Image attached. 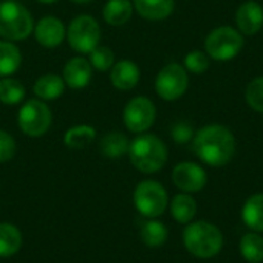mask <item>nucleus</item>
Listing matches in <instances>:
<instances>
[{
    "label": "nucleus",
    "instance_id": "nucleus-1",
    "mask_svg": "<svg viewBox=\"0 0 263 263\" xmlns=\"http://www.w3.org/2000/svg\"><path fill=\"white\" fill-rule=\"evenodd\" d=\"M193 149L205 165L222 168L228 165L236 154V137L227 126L211 123L194 134Z\"/></svg>",
    "mask_w": 263,
    "mask_h": 263
},
{
    "label": "nucleus",
    "instance_id": "nucleus-2",
    "mask_svg": "<svg viewBox=\"0 0 263 263\" xmlns=\"http://www.w3.org/2000/svg\"><path fill=\"white\" fill-rule=\"evenodd\" d=\"M128 156L131 165L137 171L143 174H154L166 165L168 148L157 136L142 133L129 142Z\"/></svg>",
    "mask_w": 263,
    "mask_h": 263
},
{
    "label": "nucleus",
    "instance_id": "nucleus-3",
    "mask_svg": "<svg viewBox=\"0 0 263 263\" xmlns=\"http://www.w3.org/2000/svg\"><path fill=\"white\" fill-rule=\"evenodd\" d=\"M186 251L197 259H213L223 248V234L211 222L197 220L190 222L182 234Z\"/></svg>",
    "mask_w": 263,
    "mask_h": 263
},
{
    "label": "nucleus",
    "instance_id": "nucleus-4",
    "mask_svg": "<svg viewBox=\"0 0 263 263\" xmlns=\"http://www.w3.org/2000/svg\"><path fill=\"white\" fill-rule=\"evenodd\" d=\"M34 29V18L29 9L15 2H0V37L9 42H20L28 39Z\"/></svg>",
    "mask_w": 263,
    "mask_h": 263
},
{
    "label": "nucleus",
    "instance_id": "nucleus-5",
    "mask_svg": "<svg viewBox=\"0 0 263 263\" xmlns=\"http://www.w3.org/2000/svg\"><path fill=\"white\" fill-rule=\"evenodd\" d=\"M133 202L142 217L157 219L166 211L170 205V197L160 182L146 179L137 183V186L134 188Z\"/></svg>",
    "mask_w": 263,
    "mask_h": 263
},
{
    "label": "nucleus",
    "instance_id": "nucleus-6",
    "mask_svg": "<svg viewBox=\"0 0 263 263\" xmlns=\"http://www.w3.org/2000/svg\"><path fill=\"white\" fill-rule=\"evenodd\" d=\"M17 123L20 131L28 137L45 136L52 125V112L46 102L40 99L26 100L17 114Z\"/></svg>",
    "mask_w": 263,
    "mask_h": 263
},
{
    "label": "nucleus",
    "instance_id": "nucleus-7",
    "mask_svg": "<svg viewBox=\"0 0 263 263\" xmlns=\"http://www.w3.org/2000/svg\"><path fill=\"white\" fill-rule=\"evenodd\" d=\"M102 29L99 22L88 14L74 17L66 28V39L69 46L79 54H89L99 46Z\"/></svg>",
    "mask_w": 263,
    "mask_h": 263
},
{
    "label": "nucleus",
    "instance_id": "nucleus-8",
    "mask_svg": "<svg viewBox=\"0 0 263 263\" xmlns=\"http://www.w3.org/2000/svg\"><path fill=\"white\" fill-rule=\"evenodd\" d=\"M243 48L242 32L233 26H219L205 39V51L208 57L217 62L234 59Z\"/></svg>",
    "mask_w": 263,
    "mask_h": 263
},
{
    "label": "nucleus",
    "instance_id": "nucleus-9",
    "mask_svg": "<svg viewBox=\"0 0 263 263\" xmlns=\"http://www.w3.org/2000/svg\"><path fill=\"white\" fill-rule=\"evenodd\" d=\"M188 83L190 77L185 66L179 63H168L159 71L154 86L160 99L166 102H174L186 92Z\"/></svg>",
    "mask_w": 263,
    "mask_h": 263
},
{
    "label": "nucleus",
    "instance_id": "nucleus-10",
    "mask_svg": "<svg viewBox=\"0 0 263 263\" xmlns=\"http://www.w3.org/2000/svg\"><path fill=\"white\" fill-rule=\"evenodd\" d=\"M156 105L145 96L131 99L123 109V123L128 131L134 134L146 133L156 122Z\"/></svg>",
    "mask_w": 263,
    "mask_h": 263
},
{
    "label": "nucleus",
    "instance_id": "nucleus-11",
    "mask_svg": "<svg viewBox=\"0 0 263 263\" xmlns=\"http://www.w3.org/2000/svg\"><path fill=\"white\" fill-rule=\"evenodd\" d=\"M171 179H173L174 186L186 194L200 193L208 183L206 171L199 163H194V162L177 163L173 168Z\"/></svg>",
    "mask_w": 263,
    "mask_h": 263
},
{
    "label": "nucleus",
    "instance_id": "nucleus-12",
    "mask_svg": "<svg viewBox=\"0 0 263 263\" xmlns=\"http://www.w3.org/2000/svg\"><path fill=\"white\" fill-rule=\"evenodd\" d=\"M32 34L39 45L51 49L62 45V42L66 39V28L60 18L54 15H46L34 23Z\"/></svg>",
    "mask_w": 263,
    "mask_h": 263
},
{
    "label": "nucleus",
    "instance_id": "nucleus-13",
    "mask_svg": "<svg viewBox=\"0 0 263 263\" xmlns=\"http://www.w3.org/2000/svg\"><path fill=\"white\" fill-rule=\"evenodd\" d=\"M92 66L85 57H72L63 66L62 79L71 89H83L92 79Z\"/></svg>",
    "mask_w": 263,
    "mask_h": 263
},
{
    "label": "nucleus",
    "instance_id": "nucleus-14",
    "mask_svg": "<svg viewBox=\"0 0 263 263\" xmlns=\"http://www.w3.org/2000/svg\"><path fill=\"white\" fill-rule=\"evenodd\" d=\"M237 29L245 35L257 34L263 26V8L256 0H247L236 12Z\"/></svg>",
    "mask_w": 263,
    "mask_h": 263
},
{
    "label": "nucleus",
    "instance_id": "nucleus-15",
    "mask_svg": "<svg viewBox=\"0 0 263 263\" xmlns=\"http://www.w3.org/2000/svg\"><path fill=\"white\" fill-rule=\"evenodd\" d=\"M109 80L114 88L120 91H129L137 86L140 80V68L133 60L123 59L112 65Z\"/></svg>",
    "mask_w": 263,
    "mask_h": 263
},
{
    "label": "nucleus",
    "instance_id": "nucleus-16",
    "mask_svg": "<svg viewBox=\"0 0 263 263\" xmlns=\"http://www.w3.org/2000/svg\"><path fill=\"white\" fill-rule=\"evenodd\" d=\"M65 88H66V85H65L62 76L48 72V74L40 76L34 82L32 91L37 99H40L43 102H51V100H57L65 92Z\"/></svg>",
    "mask_w": 263,
    "mask_h": 263
},
{
    "label": "nucleus",
    "instance_id": "nucleus-17",
    "mask_svg": "<svg viewBox=\"0 0 263 263\" xmlns=\"http://www.w3.org/2000/svg\"><path fill=\"white\" fill-rule=\"evenodd\" d=\"M168 206L173 219L180 225H188L190 222L194 220L197 214V202L193 197V194L179 193L173 197Z\"/></svg>",
    "mask_w": 263,
    "mask_h": 263
},
{
    "label": "nucleus",
    "instance_id": "nucleus-18",
    "mask_svg": "<svg viewBox=\"0 0 263 263\" xmlns=\"http://www.w3.org/2000/svg\"><path fill=\"white\" fill-rule=\"evenodd\" d=\"M134 9L146 20H163L174 11V0H134Z\"/></svg>",
    "mask_w": 263,
    "mask_h": 263
},
{
    "label": "nucleus",
    "instance_id": "nucleus-19",
    "mask_svg": "<svg viewBox=\"0 0 263 263\" xmlns=\"http://www.w3.org/2000/svg\"><path fill=\"white\" fill-rule=\"evenodd\" d=\"M242 220L254 233H263V193L253 194L242 206Z\"/></svg>",
    "mask_w": 263,
    "mask_h": 263
},
{
    "label": "nucleus",
    "instance_id": "nucleus-20",
    "mask_svg": "<svg viewBox=\"0 0 263 263\" xmlns=\"http://www.w3.org/2000/svg\"><path fill=\"white\" fill-rule=\"evenodd\" d=\"M22 245V231L9 222H0V259H9L15 256Z\"/></svg>",
    "mask_w": 263,
    "mask_h": 263
},
{
    "label": "nucleus",
    "instance_id": "nucleus-21",
    "mask_svg": "<svg viewBox=\"0 0 263 263\" xmlns=\"http://www.w3.org/2000/svg\"><path fill=\"white\" fill-rule=\"evenodd\" d=\"M134 5L129 0H108L103 6V18L111 26H123L133 17Z\"/></svg>",
    "mask_w": 263,
    "mask_h": 263
},
{
    "label": "nucleus",
    "instance_id": "nucleus-22",
    "mask_svg": "<svg viewBox=\"0 0 263 263\" xmlns=\"http://www.w3.org/2000/svg\"><path fill=\"white\" fill-rule=\"evenodd\" d=\"M99 149L106 159H120L122 156L128 154L129 140L123 133L111 131L100 139Z\"/></svg>",
    "mask_w": 263,
    "mask_h": 263
},
{
    "label": "nucleus",
    "instance_id": "nucleus-23",
    "mask_svg": "<svg viewBox=\"0 0 263 263\" xmlns=\"http://www.w3.org/2000/svg\"><path fill=\"white\" fill-rule=\"evenodd\" d=\"M140 240L148 248L163 247L168 240V228L157 219H146L140 227Z\"/></svg>",
    "mask_w": 263,
    "mask_h": 263
},
{
    "label": "nucleus",
    "instance_id": "nucleus-24",
    "mask_svg": "<svg viewBox=\"0 0 263 263\" xmlns=\"http://www.w3.org/2000/svg\"><path fill=\"white\" fill-rule=\"evenodd\" d=\"M22 65V52L14 42L0 40V79L11 77Z\"/></svg>",
    "mask_w": 263,
    "mask_h": 263
},
{
    "label": "nucleus",
    "instance_id": "nucleus-25",
    "mask_svg": "<svg viewBox=\"0 0 263 263\" xmlns=\"http://www.w3.org/2000/svg\"><path fill=\"white\" fill-rule=\"evenodd\" d=\"M96 137H97L96 128L83 123V125L71 126L63 136V143L69 149H83L89 146L96 140Z\"/></svg>",
    "mask_w": 263,
    "mask_h": 263
},
{
    "label": "nucleus",
    "instance_id": "nucleus-26",
    "mask_svg": "<svg viewBox=\"0 0 263 263\" xmlns=\"http://www.w3.org/2000/svg\"><path fill=\"white\" fill-rule=\"evenodd\" d=\"M239 250L242 257L248 263L263 262V237L260 233H247L242 236Z\"/></svg>",
    "mask_w": 263,
    "mask_h": 263
},
{
    "label": "nucleus",
    "instance_id": "nucleus-27",
    "mask_svg": "<svg viewBox=\"0 0 263 263\" xmlns=\"http://www.w3.org/2000/svg\"><path fill=\"white\" fill-rule=\"evenodd\" d=\"M26 94V89L23 83L17 79L11 77H2L0 79V102L5 105H17L23 102Z\"/></svg>",
    "mask_w": 263,
    "mask_h": 263
},
{
    "label": "nucleus",
    "instance_id": "nucleus-28",
    "mask_svg": "<svg viewBox=\"0 0 263 263\" xmlns=\"http://www.w3.org/2000/svg\"><path fill=\"white\" fill-rule=\"evenodd\" d=\"M89 63L97 71H108L112 68L114 62V52L108 46H97L89 52Z\"/></svg>",
    "mask_w": 263,
    "mask_h": 263
},
{
    "label": "nucleus",
    "instance_id": "nucleus-29",
    "mask_svg": "<svg viewBox=\"0 0 263 263\" xmlns=\"http://www.w3.org/2000/svg\"><path fill=\"white\" fill-rule=\"evenodd\" d=\"M245 99L250 108H253L256 112L263 114V76L248 83L245 91Z\"/></svg>",
    "mask_w": 263,
    "mask_h": 263
},
{
    "label": "nucleus",
    "instance_id": "nucleus-30",
    "mask_svg": "<svg viewBox=\"0 0 263 263\" xmlns=\"http://www.w3.org/2000/svg\"><path fill=\"white\" fill-rule=\"evenodd\" d=\"M210 68V57L203 51H191L185 57V69L193 74H203Z\"/></svg>",
    "mask_w": 263,
    "mask_h": 263
},
{
    "label": "nucleus",
    "instance_id": "nucleus-31",
    "mask_svg": "<svg viewBox=\"0 0 263 263\" xmlns=\"http://www.w3.org/2000/svg\"><path fill=\"white\" fill-rule=\"evenodd\" d=\"M15 151H17V145L14 137L5 129H0V163H6L12 160Z\"/></svg>",
    "mask_w": 263,
    "mask_h": 263
},
{
    "label": "nucleus",
    "instance_id": "nucleus-32",
    "mask_svg": "<svg viewBox=\"0 0 263 263\" xmlns=\"http://www.w3.org/2000/svg\"><path fill=\"white\" fill-rule=\"evenodd\" d=\"M194 134H196V133H194L193 126H191L188 122H177V123L173 126V129H171V137H173V140H174L176 143H180V145L188 143L190 140H193Z\"/></svg>",
    "mask_w": 263,
    "mask_h": 263
},
{
    "label": "nucleus",
    "instance_id": "nucleus-33",
    "mask_svg": "<svg viewBox=\"0 0 263 263\" xmlns=\"http://www.w3.org/2000/svg\"><path fill=\"white\" fill-rule=\"evenodd\" d=\"M37 2H40L43 5H51V3H55L57 0H37Z\"/></svg>",
    "mask_w": 263,
    "mask_h": 263
},
{
    "label": "nucleus",
    "instance_id": "nucleus-34",
    "mask_svg": "<svg viewBox=\"0 0 263 263\" xmlns=\"http://www.w3.org/2000/svg\"><path fill=\"white\" fill-rule=\"evenodd\" d=\"M71 2H74V3H89L92 0H71Z\"/></svg>",
    "mask_w": 263,
    "mask_h": 263
}]
</instances>
